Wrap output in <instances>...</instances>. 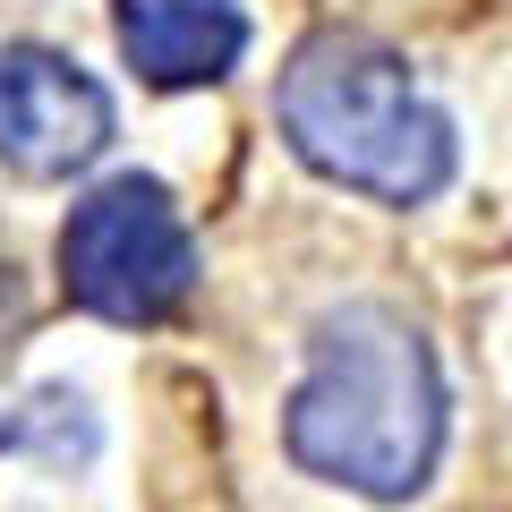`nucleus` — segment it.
I'll return each instance as SVG.
<instances>
[{"label": "nucleus", "mask_w": 512, "mask_h": 512, "mask_svg": "<svg viewBox=\"0 0 512 512\" xmlns=\"http://www.w3.org/2000/svg\"><path fill=\"white\" fill-rule=\"evenodd\" d=\"M282 444L325 487L410 504L444 453V376L427 333L384 299L325 308L308 325V376L282 410Z\"/></svg>", "instance_id": "f257e3e1"}, {"label": "nucleus", "mask_w": 512, "mask_h": 512, "mask_svg": "<svg viewBox=\"0 0 512 512\" xmlns=\"http://www.w3.org/2000/svg\"><path fill=\"white\" fill-rule=\"evenodd\" d=\"M274 120L316 180L376 205H427L461 163L444 103L376 35H308L274 86Z\"/></svg>", "instance_id": "f03ea898"}, {"label": "nucleus", "mask_w": 512, "mask_h": 512, "mask_svg": "<svg viewBox=\"0 0 512 512\" xmlns=\"http://www.w3.org/2000/svg\"><path fill=\"white\" fill-rule=\"evenodd\" d=\"M60 291L103 325H171L197 299V239L163 180H103L60 222Z\"/></svg>", "instance_id": "7ed1b4c3"}, {"label": "nucleus", "mask_w": 512, "mask_h": 512, "mask_svg": "<svg viewBox=\"0 0 512 512\" xmlns=\"http://www.w3.org/2000/svg\"><path fill=\"white\" fill-rule=\"evenodd\" d=\"M111 146V94L94 69L43 43L0 52V163L18 180H69Z\"/></svg>", "instance_id": "20e7f679"}, {"label": "nucleus", "mask_w": 512, "mask_h": 512, "mask_svg": "<svg viewBox=\"0 0 512 512\" xmlns=\"http://www.w3.org/2000/svg\"><path fill=\"white\" fill-rule=\"evenodd\" d=\"M128 69L163 94L222 86L248 52V9L239 0H111Z\"/></svg>", "instance_id": "39448f33"}]
</instances>
